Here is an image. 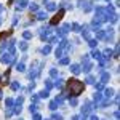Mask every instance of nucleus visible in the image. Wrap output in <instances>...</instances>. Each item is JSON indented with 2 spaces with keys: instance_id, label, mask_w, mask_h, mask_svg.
Returning a JSON list of instances; mask_svg holds the SVG:
<instances>
[{
  "instance_id": "1",
  "label": "nucleus",
  "mask_w": 120,
  "mask_h": 120,
  "mask_svg": "<svg viewBox=\"0 0 120 120\" xmlns=\"http://www.w3.org/2000/svg\"><path fill=\"white\" fill-rule=\"evenodd\" d=\"M67 90H69V94H72V96H79V94H82V91L85 90V83L80 82V80H69L67 82Z\"/></svg>"
},
{
  "instance_id": "2",
  "label": "nucleus",
  "mask_w": 120,
  "mask_h": 120,
  "mask_svg": "<svg viewBox=\"0 0 120 120\" xmlns=\"http://www.w3.org/2000/svg\"><path fill=\"white\" fill-rule=\"evenodd\" d=\"M69 50H71V45H69L67 40L59 42V46H58V50H56V56H58V59H59V56H64V53H69Z\"/></svg>"
},
{
  "instance_id": "3",
  "label": "nucleus",
  "mask_w": 120,
  "mask_h": 120,
  "mask_svg": "<svg viewBox=\"0 0 120 120\" xmlns=\"http://www.w3.org/2000/svg\"><path fill=\"white\" fill-rule=\"evenodd\" d=\"M15 59H16V56L13 55V53H8V51L2 56V63H3V64H8V66L13 64V63H15Z\"/></svg>"
},
{
  "instance_id": "4",
  "label": "nucleus",
  "mask_w": 120,
  "mask_h": 120,
  "mask_svg": "<svg viewBox=\"0 0 120 120\" xmlns=\"http://www.w3.org/2000/svg\"><path fill=\"white\" fill-rule=\"evenodd\" d=\"M63 16H64V8H61L59 11H58V13H56V15H55V18H53L51 21H50V24H51V26L58 24V22H59V21L63 19Z\"/></svg>"
},
{
  "instance_id": "5",
  "label": "nucleus",
  "mask_w": 120,
  "mask_h": 120,
  "mask_svg": "<svg viewBox=\"0 0 120 120\" xmlns=\"http://www.w3.org/2000/svg\"><path fill=\"white\" fill-rule=\"evenodd\" d=\"M91 67H93V64L90 63V55H85L83 56V71L85 72H90Z\"/></svg>"
},
{
  "instance_id": "6",
  "label": "nucleus",
  "mask_w": 120,
  "mask_h": 120,
  "mask_svg": "<svg viewBox=\"0 0 120 120\" xmlns=\"http://www.w3.org/2000/svg\"><path fill=\"white\" fill-rule=\"evenodd\" d=\"M93 109H94V107H93L91 102H85V104H83V107H82V114H83V117H86V115H88V114H90Z\"/></svg>"
},
{
  "instance_id": "7",
  "label": "nucleus",
  "mask_w": 120,
  "mask_h": 120,
  "mask_svg": "<svg viewBox=\"0 0 120 120\" xmlns=\"http://www.w3.org/2000/svg\"><path fill=\"white\" fill-rule=\"evenodd\" d=\"M8 80H10V69L0 75V85H8Z\"/></svg>"
},
{
  "instance_id": "8",
  "label": "nucleus",
  "mask_w": 120,
  "mask_h": 120,
  "mask_svg": "<svg viewBox=\"0 0 120 120\" xmlns=\"http://www.w3.org/2000/svg\"><path fill=\"white\" fill-rule=\"evenodd\" d=\"M79 3H80V7H82L83 10H85V13H88V11H91V3H90V2H86V0H80V2H79Z\"/></svg>"
},
{
  "instance_id": "9",
  "label": "nucleus",
  "mask_w": 120,
  "mask_h": 120,
  "mask_svg": "<svg viewBox=\"0 0 120 120\" xmlns=\"http://www.w3.org/2000/svg\"><path fill=\"white\" fill-rule=\"evenodd\" d=\"M38 63H34V64H32V71H30V74H29V79H35V77H37V74H38Z\"/></svg>"
},
{
  "instance_id": "10",
  "label": "nucleus",
  "mask_w": 120,
  "mask_h": 120,
  "mask_svg": "<svg viewBox=\"0 0 120 120\" xmlns=\"http://www.w3.org/2000/svg\"><path fill=\"white\" fill-rule=\"evenodd\" d=\"M101 55H102V58H104V59H109V58H111V56L114 55V51H112L111 48H106V50L102 51Z\"/></svg>"
},
{
  "instance_id": "11",
  "label": "nucleus",
  "mask_w": 120,
  "mask_h": 120,
  "mask_svg": "<svg viewBox=\"0 0 120 120\" xmlns=\"http://www.w3.org/2000/svg\"><path fill=\"white\" fill-rule=\"evenodd\" d=\"M27 7V0H18V3H16V10H22Z\"/></svg>"
},
{
  "instance_id": "12",
  "label": "nucleus",
  "mask_w": 120,
  "mask_h": 120,
  "mask_svg": "<svg viewBox=\"0 0 120 120\" xmlns=\"http://www.w3.org/2000/svg\"><path fill=\"white\" fill-rule=\"evenodd\" d=\"M71 71H72V74H80V72H82V67H80V66L79 64H72L71 66Z\"/></svg>"
},
{
  "instance_id": "13",
  "label": "nucleus",
  "mask_w": 120,
  "mask_h": 120,
  "mask_svg": "<svg viewBox=\"0 0 120 120\" xmlns=\"http://www.w3.org/2000/svg\"><path fill=\"white\" fill-rule=\"evenodd\" d=\"M102 96H104L106 99H111L112 96H114V90H112V88H107V90L104 91V94H102Z\"/></svg>"
},
{
  "instance_id": "14",
  "label": "nucleus",
  "mask_w": 120,
  "mask_h": 120,
  "mask_svg": "<svg viewBox=\"0 0 120 120\" xmlns=\"http://www.w3.org/2000/svg\"><path fill=\"white\" fill-rule=\"evenodd\" d=\"M69 29H71V24H64V26L61 27V30H59V34H61V35H66V34L69 32Z\"/></svg>"
},
{
  "instance_id": "15",
  "label": "nucleus",
  "mask_w": 120,
  "mask_h": 120,
  "mask_svg": "<svg viewBox=\"0 0 120 120\" xmlns=\"http://www.w3.org/2000/svg\"><path fill=\"white\" fill-rule=\"evenodd\" d=\"M109 79H111V75L107 74V72H102V75H101V83L104 85V83H107L109 82Z\"/></svg>"
},
{
  "instance_id": "16",
  "label": "nucleus",
  "mask_w": 120,
  "mask_h": 120,
  "mask_svg": "<svg viewBox=\"0 0 120 120\" xmlns=\"http://www.w3.org/2000/svg\"><path fill=\"white\" fill-rule=\"evenodd\" d=\"M101 99H102V94L99 91H96V94H94V102H96V106H99Z\"/></svg>"
},
{
  "instance_id": "17",
  "label": "nucleus",
  "mask_w": 120,
  "mask_h": 120,
  "mask_svg": "<svg viewBox=\"0 0 120 120\" xmlns=\"http://www.w3.org/2000/svg\"><path fill=\"white\" fill-rule=\"evenodd\" d=\"M96 37H98V38H101V40H104V38H106V32H104V30H99V29H98V30H96Z\"/></svg>"
},
{
  "instance_id": "18",
  "label": "nucleus",
  "mask_w": 120,
  "mask_h": 120,
  "mask_svg": "<svg viewBox=\"0 0 120 120\" xmlns=\"http://www.w3.org/2000/svg\"><path fill=\"white\" fill-rule=\"evenodd\" d=\"M5 104H7V109H13V106H15V101H13L11 98H8V99L5 101Z\"/></svg>"
},
{
  "instance_id": "19",
  "label": "nucleus",
  "mask_w": 120,
  "mask_h": 120,
  "mask_svg": "<svg viewBox=\"0 0 120 120\" xmlns=\"http://www.w3.org/2000/svg\"><path fill=\"white\" fill-rule=\"evenodd\" d=\"M71 29H72L74 32H79V30H82V26H80V24H77V22H74V24L71 26Z\"/></svg>"
},
{
  "instance_id": "20",
  "label": "nucleus",
  "mask_w": 120,
  "mask_h": 120,
  "mask_svg": "<svg viewBox=\"0 0 120 120\" xmlns=\"http://www.w3.org/2000/svg\"><path fill=\"white\" fill-rule=\"evenodd\" d=\"M46 10H48V11H55V10H56V3H53V2H50V3L46 5Z\"/></svg>"
},
{
  "instance_id": "21",
  "label": "nucleus",
  "mask_w": 120,
  "mask_h": 120,
  "mask_svg": "<svg viewBox=\"0 0 120 120\" xmlns=\"http://www.w3.org/2000/svg\"><path fill=\"white\" fill-rule=\"evenodd\" d=\"M51 88H53V80H46V82H45V90L50 91Z\"/></svg>"
},
{
  "instance_id": "22",
  "label": "nucleus",
  "mask_w": 120,
  "mask_h": 120,
  "mask_svg": "<svg viewBox=\"0 0 120 120\" xmlns=\"http://www.w3.org/2000/svg\"><path fill=\"white\" fill-rule=\"evenodd\" d=\"M50 51H51V46L50 45H46V46L42 48V53H43V55H50Z\"/></svg>"
},
{
  "instance_id": "23",
  "label": "nucleus",
  "mask_w": 120,
  "mask_h": 120,
  "mask_svg": "<svg viewBox=\"0 0 120 120\" xmlns=\"http://www.w3.org/2000/svg\"><path fill=\"white\" fill-rule=\"evenodd\" d=\"M59 64H61V66L69 64V58H67V56H64V58H61V59H59Z\"/></svg>"
},
{
  "instance_id": "24",
  "label": "nucleus",
  "mask_w": 120,
  "mask_h": 120,
  "mask_svg": "<svg viewBox=\"0 0 120 120\" xmlns=\"http://www.w3.org/2000/svg\"><path fill=\"white\" fill-rule=\"evenodd\" d=\"M50 96V91L48 90H43V91H40V94H38V98H48Z\"/></svg>"
},
{
  "instance_id": "25",
  "label": "nucleus",
  "mask_w": 120,
  "mask_h": 120,
  "mask_svg": "<svg viewBox=\"0 0 120 120\" xmlns=\"http://www.w3.org/2000/svg\"><path fill=\"white\" fill-rule=\"evenodd\" d=\"M37 19H40V21H43V19H46V13H43V11H40V13H37Z\"/></svg>"
},
{
  "instance_id": "26",
  "label": "nucleus",
  "mask_w": 120,
  "mask_h": 120,
  "mask_svg": "<svg viewBox=\"0 0 120 120\" xmlns=\"http://www.w3.org/2000/svg\"><path fill=\"white\" fill-rule=\"evenodd\" d=\"M27 42H21V43H19V48H21V51H26V50H27Z\"/></svg>"
},
{
  "instance_id": "27",
  "label": "nucleus",
  "mask_w": 120,
  "mask_h": 120,
  "mask_svg": "<svg viewBox=\"0 0 120 120\" xmlns=\"http://www.w3.org/2000/svg\"><path fill=\"white\" fill-rule=\"evenodd\" d=\"M22 37H24L26 40H27V38H30V37H32V32H30V30H24V32H22Z\"/></svg>"
},
{
  "instance_id": "28",
  "label": "nucleus",
  "mask_w": 120,
  "mask_h": 120,
  "mask_svg": "<svg viewBox=\"0 0 120 120\" xmlns=\"http://www.w3.org/2000/svg\"><path fill=\"white\" fill-rule=\"evenodd\" d=\"M10 32H11V30H7V32H2V34H0V42H2V40H5V38L8 37V34Z\"/></svg>"
},
{
  "instance_id": "29",
  "label": "nucleus",
  "mask_w": 120,
  "mask_h": 120,
  "mask_svg": "<svg viewBox=\"0 0 120 120\" xmlns=\"http://www.w3.org/2000/svg\"><path fill=\"white\" fill-rule=\"evenodd\" d=\"M29 8H30V11H37L38 5H37V3H30V5H29Z\"/></svg>"
},
{
  "instance_id": "30",
  "label": "nucleus",
  "mask_w": 120,
  "mask_h": 120,
  "mask_svg": "<svg viewBox=\"0 0 120 120\" xmlns=\"http://www.w3.org/2000/svg\"><path fill=\"white\" fill-rule=\"evenodd\" d=\"M16 69H18L19 72H24V71H26V67H24V63H19V64H18V67H16Z\"/></svg>"
},
{
  "instance_id": "31",
  "label": "nucleus",
  "mask_w": 120,
  "mask_h": 120,
  "mask_svg": "<svg viewBox=\"0 0 120 120\" xmlns=\"http://www.w3.org/2000/svg\"><path fill=\"white\" fill-rule=\"evenodd\" d=\"M56 107H58V102H56V101H51V102H50V109H51V111H55Z\"/></svg>"
},
{
  "instance_id": "32",
  "label": "nucleus",
  "mask_w": 120,
  "mask_h": 120,
  "mask_svg": "<svg viewBox=\"0 0 120 120\" xmlns=\"http://www.w3.org/2000/svg\"><path fill=\"white\" fill-rule=\"evenodd\" d=\"M88 45L91 46V48H94V46H96V40H94V38H90V40H88Z\"/></svg>"
},
{
  "instance_id": "33",
  "label": "nucleus",
  "mask_w": 120,
  "mask_h": 120,
  "mask_svg": "<svg viewBox=\"0 0 120 120\" xmlns=\"http://www.w3.org/2000/svg\"><path fill=\"white\" fill-rule=\"evenodd\" d=\"M11 90H19V83L18 82H13V83H11Z\"/></svg>"
},
{
  "instance_id": "34",
  "label": "nucleus",
  "mask_w": 120,
  "mask_h": 120,
  "mask_svg": "<svg viewBox=\"0 0 120 120\" xmlns=\"http://www.w3.org/2000/svg\"><path fill=\"white\" fill-rule=\"evenodd\" d=\"M22 101H24V98H22V96H19L18 99H16V106H22Z\"/></svg>"
},
{
  "instance_id": "35",
  "label": "nucleus",
  "mask_w": 120,
  "mask_h": 120,
  "mask_svg": "<svg viewBox=\"0 0 120 120\" xmlns=\"http://www.w3.org/2000/svg\"><path fill=\"white\" fill-rule=\"evenodd\" d=\"M86 83H94V77L88 75V77H86Z\"/></svg>"
},
{
  "instance_id": "36",
  "label": "nucleus",
  "mask_w": 120,
  "mask_h": 120,
  "mask_svg": "<svg viewBox=\"0 0 120 120\" xmlns=\"http://www.w3.org/2000/svg\"><path fill=\"white\" fill-rule=\"evenodd\" d=\"M50 75H51V77H58V71H56V69H51V71H50Z\"/></svg>"
},
{
  "instance_id": "37",
  "label": "nucleus",
  "mask_w": 120,
  "mask_h": 120,
  "mask_svg": "<svg viewBox=\"0 0 120 120\" xmlns=\"http://www.w3.org/2000/svg\"><path fill=\"white\" fill-rule=\"evenodd\" d=\"M53 120H63V117L59 114H53Z\"/></svg>"
},
{
  "instance_id": "38",
  "label": "nucleus",
  "mask_w": 120,
  "mask_h": 120,
  "mask_svg": "<svg viewBox=\"0 0 120 120\" xmlns=\"http://www.w3.org/2000/svg\"><path fill=\"white\" fill-rule=\"evenodd\" d=\"M30 112H32V114H35V112H37V106H35V104H32V106H30Z\"/></svg>"
},
{
  "instance_id": "39",
  "label": "nucleus",
  "mask_w": 120,
  "mask_h": 120,
  "mask_svg": "<svg viewBox=\"0 0 120 120\" xmlns=\"http://www.w3.org/2000/svg\"><path fill=\"white\" fill-rule=\"evenodd\" d=\"M56 88H61V86H63V80H56Z\"/></svg>"
},
{
  "instance_id": "40",
  "label": "nucleus",
  "mask_w": 120,
  "mask_h": 120,
  "mask_svg": "<svg viewBox=\"0 0 120 120\" xmlns=\"http://www.w3.org/2000/svg\"><path fill=\"white\" fill-rule=\"evenodd\" d=\"M102 88H104V85H102V83H98V85H96V90H98V91H101Z\"/></svg>"
},
{
  "instance_id": "41",
  "label": "nucleus",
  "mask_w": 120,
  "mask_h": 120,
  "mask_svg": "<svg viewBox=\"0 0 120 120\" xmlns=\"http://www.w3.org/2000/svg\"><path fill=\"white\" fill-rule=\"evenodd\" d=\"M37 101H38V96H37V94H34V96H32V104H35Z\"/></svg>"
},
{
  "instance_id": "42",
  "label": "nucleus",
  "mask_w": 120,
  "mask_h": 120,
  "mask_svg": "<svg viewBox=\"0 0 120 120\" xmlns=\"http://www.w3.org/2000/svg\"><path fill=\"white\" fill-rule=\"evenodd\" d=\"M71 106H77V99L75 98H71Z\"/></svg>"
},
{
  "instance_id": "43",
  "label": "nucleus",
  "mask_w": 120,
  "mask_h": 120,
  "mask_svg": "<svg viewBox=\"0 0 120 120\" xmlns=\"http://www.w3.org/2000/svg\"><path fill=\"white\" fill-rule=\"evenodd\" d=\"M34 120H42V117H40V114H34Z\"/></svg>"
},
{
  "instance_id": "44",
  "label": "nucleus",
  "mask_w": 120,
  "mask_h": 120,
  "mask_svg": "<svg viewBox=\"0 0 120 120\" xmlns=\"http://www.w3.org/2000/svg\"><path fill=\"white\" fill-rule=\"evenodd\" d=\"M72 120H80V117H79V115H74V117H72Z\"/></svg>"
},
{
  "instance_id": "45",
  "label": "nucleus",
  "mask_w": 120,
  "mask_h": 120,
  "mask_svg": "<svg viewBox=\"0 0 120 120\" xmlns=\"http://www.w3.org/2000/svg\"><path fill=\"white\" fill-rule=\"evenodd\" d=\"M90 120H99V119H98L96 115H91V119H90Z\"/></svg>"
},
{
  "instance_id": "46",
  "label": "nucleus",
  "mask_w": 120,
  "mask_h": 120,
  "mask_svg": "<svg viewBox=\"0 0 120 120\" xmlns=\"http://www.w3.org/2000/svg\"><path fill=\"white\" fill-rule=\"evenodd\" d=\"M2 96H3V93H2V90H0V99H2Z\"/></svg>"
},
{
  "instance_id": "47",
  "label": "nucleus",
  "mask_w": 120,
  "mask_h": 120,
  "mask_svg": "<svg viewBox=\"0 0 120 120\" xmlns=\"http://www.w3.org/2000/svg\"><path fill=\"white\" fill-rule=\"evenodd\" d=\"M106 2H111V0H106Z\"/></svg>"
}]
</instances>
